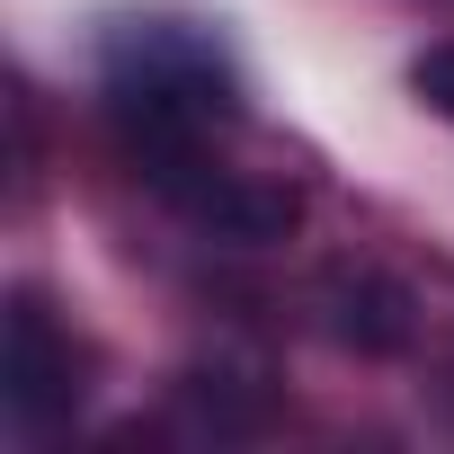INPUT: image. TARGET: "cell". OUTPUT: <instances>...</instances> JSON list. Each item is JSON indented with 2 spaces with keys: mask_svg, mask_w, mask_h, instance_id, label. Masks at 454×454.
<instances>
[{
  "mask_svg": "<svg viewBox=\"0 0 454 454\" xmlns=\"http://www.w3.org/2000/svg\"><path fill=\"white\" fill-rule=\"evenodd\" d=\"M98 72H107V98H116L134 160L160 143H196L241 107L232 63H223V45L196 19H116L98 45Z\"/></svg>",
  "mask_w": 454,
  "mask_h": 454,
  "instance_id": "cell-1",
  "label": "cell"
},
{
  "mask_svg": "<svg viewBox=\"0 0 454 454\" xmlns=\"http://www.w3.org/2000/svg\"><path fill=\"white\" fill-rule=\"evenodd\" d=\"M143 178H152V187L196 223V232L241 241V250H268V241H286L294 223H303V196H294L286 178H259V169L214 160V152H205V134H196V143L152 152V160H143Z\"/></svg>",
  "mask_w": 454,
  "mask_h": 454,
  "instance_id": "cell-2",
  "label": "cell"
},
{
  "mask_svg": "<svg viewBox=\"0 0 454 454\" xmlns=\"http://www.w3.org/2000/svg\"><path fill=\"white\" fill-rule=\"evenodd\" d=\"M72 401H81V348H72V330L54 321V303L45 294H10V330H0V410H10V427H54V419H72Z\"/></svg>",
  "mask_w": 454,
  "mask_h": 454,
  "instance_id": "cell-3",
  "label": "cell"
},
{
  "mask_svg": "<svg viewBox=\"0 0 454 454\" xmlns=\"http://www.w3.org/2000/svg\"><path fill=\"white\" fill-rule=\"evenodd\" d=\"M321 330H330L339 348H356V356H401L410 330H419V303H410V286L383 277L374 259H339V268L321 277Z\"/></svg>",
  "mask_w": 454,
  "mask_h": 454,
  "instance_id": "cell-4",
  "label": "cell"
},
{
  "mask_svg": "<svg viewBox=\"0 0 454 454\" xmlns=\"http://www.w3.org/2000/svg\"><path fill=\"white\" fill-rule=\"evenodd\" d=\"M410 90H419V98H427L445 125H454V45H427V54L410 63Z\"/></svg>",
  "mask_w": 454,
  "mask_h": 454,
  "instance_id": "cell-5",
  "label": "cell"
}]
</instances>
